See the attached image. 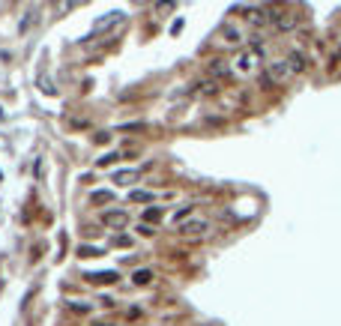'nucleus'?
I'll list each match as a JSON object with an SVG mask.
<instances>
[{"mask_svg":"<svg viewBox=\"0 0 341 326\" xmlns=\"http://www.w3.org/2000/svg\"><path fill=\"white\" fill-rule=\"evenodd\" d=\"M132 281H135L138 288H147V284L153 281V272H150V269H135V272H132Z\"/></svg>","mask_w":341,"mask_h":326,"instance_id":"11","label":"nucleus"},{"mask_svg":"<svg viewBox=\"0 0 341 326\" xmlns=\"http://www.w3.org/2000/svg\"><path fill=\"white\" fill-rule=\"evenodd\" d=\"M138 174H141V171H117V174H114V183H120V186H123V183L135 180Z\"/></svg>","mask_w":341,"mask_h":326,"instance_id":"12","label":"nucleus"},{"mask_svg":"<svg viewBox=\"0 0 341 326\" xmlns=\"http://www.w3.org/2000/svg\"><path fill=\"white\" fill-rule=\"evenodd\" d=\"M120 21H123V12H120V9H117V12H105L102 18H99V21L93 24V30H90V36H99V33L111 30V27H114V24H120Z\"/></svg>","mask_w":341,"mask_h":326,"instance_id":"4","label":"nucleus"},{"mask_svg":"<svg viewBox=\"0 0 341 326\" xmlns=\"http://www.w3.org/2000/svg\"><path fill=\"white\" fill-rule=\"evenodd\" d=\"M222 42H228V45H239V42H242V33H239L234 24H225V27H222Z\"/></svg>","mask_w":341,"mask_h":326,"instance_id":"7","label":"nucleus"},{"mask_svg":"<svg viewBox=\"0 0 341 326\" xmlns=\"http://www.w3.org/2000/svg\"><path fill=\"white\" fill-rule=\"evenodd\" d=\"M78 255H81V258H99L102 249H96V246H78Z\"/></svg>","mask_w":341,"mask_h":326,"instance_id":"14","label":"nucleus"},{"mask_svg":"<svg viewBox=\"0 0 341 326\" xmlns=\"http://www.w3.org/2000/svg\"><path fill=\"white\" fill-rule=\"evenodd\" d=\"M206 72H209L212 78H225V75L231 72V66L225 63V60H209V66H206Z\"/></svg>","mask_w":341,"mask_h":326,"instance_id":"8","label":"nucleus"},{"mask_svg":"<svg viewBox=\"0 0 341 326\" xmlns=\"http://www.w3.org/2000/svg\"><path fill=\"white\" fill-rule=\"evenodd\" d=\"M284 60H287V69H290V75H300V72H306L308 66H311L308 54H306V51H300V48H296V51H290V54H287Z\"/></svg>","mask_w":341,"mask_h":326,"instance_id":"3","label":"nucleus"},{"mask_svg":"<svg viewBox=\"0 0 341 326\" xmlns=\"http://www.w3.org/2000/svg\"><path fill=\"white\" fill-rule=\"evenodd\" d=\"M192 210H195L192 203H189V207H183L180 213H174V222H177V225H183V222H186V216H192Z\"/></svg>","mask_w":341,"mask_h":326,"instance_id":"17","label":"nucleus"},{"mask_svg":"<svg viewBox=\"0 0 341 326\" xmlns=\"http://www.w3.org/2000/svg\"><path fill=\"white\" fill-rule=\"evenodd\" d=\"M102 225L114 230H123L129 225V213L126 210H108V213H102Z\"/></svg>","mask_w":341,"mask_h":326,"instance_id":"2","label":"nucleus"},{"mask_svg":"<svg viewBox=\"0 0 341 326\" xmlns=\"http://www.w3.org/2000/svg\"><path fill=\"white\" fill-rule=\"evenodd\" d=\"M162 219V210L159 207H150L147 213H144V225H153V222H159Z\"/></svg>","mask_w":341,"mask_h":326,"instance_id":"13","label":"nucleus"},{"mask_svg":"<svg viewBox=\"0 0 341 326\" xmlns=\"http://www.w3.org/2000/svg\"><path fill=\"white\" fill-rule=\"evenodd\" d=\"M114 192H108V189H102V192H93V195H90V203H93V207H105V203H114Z\"/></svg>","mask_w":341,"mask_h":326,"instance_id":"9","label":"nucleus"},{"mask_svg":"<svg viewBox=\"0 0 341 326\" xmlns=\"http://www.w3.org/2000/svg\"><path fill=\"white\" fill-rule=\"evenodd\" d=\"M138 230H141V233H144V236H153V233H156V228H153V225H144V222H141V225H138Z\"/></svg>","mask_w":341,"mask_h":326,"instance_id":"21","label":"nucleus"},{"mask_svg":"<svg viewBox=\"0 0 341 326\" xmlns=\"http://www.w3.org/2000/svg\"><path fill=\"white\" fill-rule=\"evenodd\" d=\"M338 66H341V45L335 48V51H332V57H329V63H326V69H329V72H335Z\"/></svg>","mask_w":341,"mask_h":326,"instance_id":"15","label":"nucleus"},{"mask_svg":"<svg viewBox=\"0 0 341 326\" xmlns=\"http://www.w3.org/2000/svg\"><path fill=\"white\" fill-rule=\"evenodd\" d=\"M96 326H114V323H96Z\"/></svg>","mask_w":341,"mask_h":326,"instance_id":"22","label":"nucleus"},{"mask_svg":"<svg viewBox=\"0 0 341 326\" xmlns=\"http://www.w3.org/2000/svg\"><path fill=\"white\" fill-rule=\"evenodd\" d=\"M87 281H96V284H111V281H117V272H90V275H87Z\"/></svg>","mask_w":341,"mask_h":326,"instance_id":"10","label":"nucleus"},{"mask_svg":"<svg viewBox=\"0 0 341 326\" xmlns=\"http://www.w3.org/2000/svg\"><path fill=\"white\" fill-rule=\"evenodd\" d=\"M204 230H209V222H204V219H192V222H183L180 225V233L183 236H201Z\"/></svg>","mask_w":341,"mask_h":326,"instance_id":"5","label":"nucleus"},{"mask_svg":"<svg viewBox=\"0 0 341 326\" xmlns=\"http://www.w3.org/2000/svg\"><path fill=\"white\" fill-rule=\"evenodd\" d=\"M129 197H132L135 203H147V200H153V195H150V192H141V189H135Z\"/></svg>","mask_w":341,"mask_h":326,"instance_id":"18","label":"nucleus"},{"mask_svg":"<svg viewBox=\"0 0 341 326\" xmlns=\"http://www.w3.org/2000/svg\"><path fill=\"white\" fill-rule=\"evenodd\" d=\"M117 159H120V153H108V156H102V159H99V168H108V165H114Z\"/></svg>","mask_w":341,"mask_h":326,"instance_id":"19","label":"nucleus"},{"mask_svg":"<svg viewBox=\"0 0 341 326\" xmlns=\"http://www.w3.org/2000/svg\"><path fill=\"white\" fill-rule=\"evenodd\" d=\"M129 246H132V236H126V233L114 236V249H129Z\"/></svg>","mask_w":341,"mask_h":326,"instance_id":"16","label":"nucleus"},{"mask_svg":"<svg viewBox=\"0 0 341 326\" xmlns=\"http://www.w3.org/2000/svg\"><path fill=\"white\" fill-rule=\"evenodd\" d=\"M284 78H290L287 60H273V63L264 69V75H261V87H275V84H281Z\"/></svg>","mask_w":341,"mask_h":326,"instance_id":"1","label":"nucleus"},{"mask_svg":"<svg viewBox=\"0 0 341 326\" xmlns=\"http://www.w3.org/2000/svg\"><path fill=\"white\" fill-rule=\"evenodd\" d=\"M69 308L78 311V314H87V311H90V305H84V302H69Z\"/></svg>","mask_w":341,"mask_h":326,"instance_id":"20","label":"nucleus"},{"mask_svg":"<svg viewBox=\"0 0 341 326\" xmlns=\"http://www.w3.org/2000/svg\"><path fill=\"white\" fill-rule=\"evenodd\" d=\"M258 60H261V54H258V51H245V54H239L237 69H239V72H251V69L258 66Z\"/></svg>","mask_w":341,"mask_h":326,"instance_id":"6","label":"nucleus"}]
</instances>
